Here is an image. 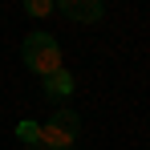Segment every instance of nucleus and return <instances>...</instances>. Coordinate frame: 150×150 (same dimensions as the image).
<instances>
[{
	"mask_svg": "<svg viewBox=\"0 0 150 150\" xmlns=\"http://www.w3.org/2000/svg\"><path fill=\"white\" fill-rule=\"evenodd\" d=\"M81 134V118L77 110H53L49 122H41V146L45 150H69Z\"/></svg>",
	"mask_w": 150,
	"mask_h": 150,
	"instance_id": "obj_2",
	"label": "nucleus"
},
{
	"mask_svg": "<svg viewBox=\"0 0 150 150\" xmlns=\"http://www.w3.org/2000/svg\"><path fill=\"white\" fill-rule=\"evenodd\" d=\"M57 12L69 16V21H77V25H98L105 4L101 0H57Z\"/></svg>",
	"mask_w": 150,
	"mask_h": 150,
	"instance_id": "obj_3",
	"label": "nucleus"
},
{
	"mask_svg": "<svg viewBox=\"0 0 150 150\" xmlns=\"http://www.w3.org/2000/svg\"><path fill=\"white\" fill-rule=\"evenodd\" d=\"M16 142L21 146H41V122H33V118H25V122H16Z\"/></svg>",
	"mask_w": 150,
	"mask_h": 150,
	"instance_id": "obj_5",
	"label": "nucleus"
},
{
	"mask_svg": "<svg viewBox=\"0 0 150 150\" xmlns=\"http://www.w3.org/2000/svg\"><path fill=\"white\" fill-rule=\"evenodd\" d=\"M53 8H57V0H25V12L28 16H53Z\"/></svg>",
	"mask_w": 150,
	"mask_h": 150,
	"instance_id": "obj_6",
	"label": "nucleus"
},
{
	"mask_svg": "<svg viewBox=\"0 0 150 150\" xmlns=\"http://www.w3.org/2000/svg\"><path fill=\"white\" fill-rule=\"evenodd\" d=\"M41 89H45V98H53V101H69V98H73V89H77V77L61 65L57 73L41 77Z\"/></svg>",
	"mask_w": 150,
	"mask_h": 150,
	"instance_id": "obj_4",
	"label": "nucleus"
},
{
	"mask_svg": "<svg viewBox=\"0 0 150 150\" xmlns=\"http://www.w3.org/2000/svg\"><path fill=\"white\" fill-rule=\"evenodd\" d=\"M37 150H45V146H37Z\"/></svg>",
	"mask_w": 150,
	"mask_h": 150,
	"instance_id": "obj_7",
	"label": "nucleus"
},
{
	"mask_svg": "<svg viewBox=\"0 0 150 150\" xmlns=\"http://www.w3.org/2000/svg\"><path fill=\"white\" fill-rule=\"evenodd\" d=\"M21 61H25V69L28 73H37V77H49L61 69V45H57V37L53 33H28L25 41H21Z\"/></svg>",
	"mask_w": 150,
	"mask_h": 150,
	"instance_id": "obj_1",
	"label": "nucleus"
}]
</instances>
